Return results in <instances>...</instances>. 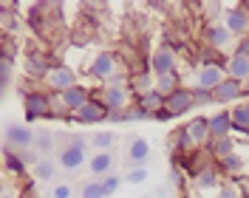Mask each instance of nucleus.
Segmentation results:
<instances>
[{
    "label": "nucleus",
    "instance_id": "nucleus-24",
    "mask_svg": "<svg viewBox=\"0 0 249 198\" xmlns=\"http://www.w3.org/2000/svg\"><path fill=\"white\" fill-rule=\"evenodd\" d=\"M235 147H238V144H235L232 136H227V139H210V144H207V150L213 153V159H215V162H221L224 156H232Z\"/></svg>",
    "mask_w": 249,
    "mask_h": 198
},
{
    "label": "nucleus",
    "instance_id": "nucleus-45",
    "mask_svg": "<svg viewBox=\"0 0 249 198\" xmlns=\"http://www.w3.org/2000/svg\"><path fill=\"white\" fill-rule=\"evenodd\" d=\"M244 99H249V79L244 82Z\"/></svg>",
    "mask_w": 249,
    "mask_h": 198
},
{
    "label": "nucleus",
    "instance_id": "nucleus-25",
    "mask_svg": "<svg viewBox=\"0 0 249 198\" xmlns=\"http://www.w3.org/2000/svg\"><path fill=\"white\" fill-rule=\"evenodd\" d=\"M136 102H139L150 116H156L159 110H164V96L156 91V88H153V91H147V93H142V96H136Z\"/></svg>",
    "mask_w": 249,
    "mask_h": 198
},
{
    "label": "nucleus",
    "instance_id": "nucleus-30",
    "mask_svg": "<svg viewBox=\"0 0 249 198\" xmlns=\"http://www.w3.org/2000/svg\"><path fill=\"white\" fill-rule=\"evenodd\" d=\"M218 170H221V173H227V176H238V173L244 170V159H241L238 153H232V156H224V159L218 162Z\"/></svg>",
    "mask_w": 249,
    "mask_h": 198
},
{
    "label": "nucleus",
    "instance_id": "nucleus-40",
    "mask_svg": "<svg viewBox=\"0 0 249 198\" xmlns=\"http://www.w3.org/2000/svg\"><path fill=\"white\" fill-rule=\"evenodd\" d=\"M201 105H215L213 91H196V108H201Z\"/></svg>",
    "mask_w": 249,
    "mask_h": 198
},
{
    "label": "nucleus",
    "instance_id": "nucleus-42",
    "mask_svg": "<svg viewBox=\"0 0 249 198\" xmlns=\"http://www.w3.org/2000/svg\"><path fill=\"white\" fill-rule=\"evenodd\" d=\"M170 184H176V187H181V184H184V173H181V167H173L170 170Z\"/></svg>",
    "mask_w": 249,
    "mask_h": 198
},
{
    "label": "nucleus",
    "instance_id": "nucleus-27",
    "mask_svg": "<svg viewBox=\"0 0 249 198\" xmlns=\"http://www.w3.org/2000/svg\"><path fill=\"white\" fill-rule=\"evenodd\" d=\"M3 162H6V170H9V173H15V176H23L26 167H29V164L23 162V156H20L17 150H9V147L3 150Z\"/></svg>",
    "mask_w": 249,
    "mask_h": 198
},
{
    "label": "nucleus",
    "instance_id": "nucleus-4",
    "mask_svg": "<svg viewBox=\"0 0 249 198\" xmlns=\"http://www.w3.org/2000/svg\"><path fill=\"white\" fill-rule=\"evenodd\" d=\"M85 74L105 85L113 74H119V60H116V54H113V51H99V54L93 57V62L85 68Z\"/></svg>",
    "mask_w": 249,
    "mask_h": 198
},
{
    "label": "nucleus",
    "instance_id": "nucleus-2",
    "mask_svg": "<svg viewBox=\"0 0 249 198\" xmlns=\"http://www.w3.org/2000/svg\"><path fill=\"white\" fill-rule=\"evenodd\" d=\"M23 113H26V125L51 119V93H46L43 88L23 93Z\"/></svg>",
    "mask_w": 249,
    "mask_h": 198
},
{
    "label": "nucleus",
    "instance_id": "nucleus-23",
    "mask_svg": "<svg viewBox=\"0 0 249 198\" xmlns=\"http://www.w3.org/2000/svg\"><path fill=\"white\" fill-rule=\"evenodd\" d=\"M230 113H232V130L249 136V102H238V105H232L230 108Z\"/></svg>",
    "mask_w": 249,
    "mask_h": 198
},
{
    "label": "nucleus",
    "instance_id": "nucleus-36",
    "mask_svg": "<svg viewBox=\"0 0 249 198\" xmlns=\"http://www.w3.org/2000/svg\"><path fill=\"white\" fill-rule=\"evenodd\" d=\"M79 196L82 198H105V193H102V181H99V179H96V181H85Z\"/></svg>",
    "mask_w": 249,
    "mask_h": 198
},
{
    "label": "nucleus",
    "instance_id": "nucleus-22",
    "mask_svg": "<svg viewBox=\"0 0 249 198\" xmlns=\"http://www.w3.org/2000/svg\"><path fill=\"white\" fill-rule=\"evenodd\" d=\"M156 88V76L150 68H144V71H139L136 76H130V93L133 96H142V93H147V91H153Z\"/></svg>",
    "mask_w": 249,
    "mask_h": 198
},
{
    "label": "nucleus",
    "instance_id": "nucleus-17",
    "mask_svg": "<svg viewBox=\"0 0 249 198\" xmlns=\"http://www.w3.org/2000/svg\"><path fill=\"white\" fill-rule=\"evenodd\" d=\"M147 159H150V142L144 136H136L127 142V162L130 167H147Z\"/></svg>",
    "mask_w": 249,
    "mask_h": 198
},
{
    "label": "nucleus",
    "instance_id": "nucleus-43",
    "mask_svg": "<svg viewBox=\"0 0 249 198\" xmlns=\"http://www.w3.org/2000/svg\"><path fill=\"white\" fill-rule=\"evenodd\" d=\"M153 119H156V122H170V119H173V113L167 110V108H164V110H159V113H156Z\"/></svg>",
    "mask_w": 249,
    "mask_h": 198
},
{
    "label": "nucleus",
    "instance_id": "nucleus-35",
    "mask_svg": "<svg viewBox=\"0 0 249 198\" xmlns=\"http://www.w3.org/2000/svg\"><path fill=\"white\" fill-rule=\"evenodd\" d=\"M147 179H150V170L147 167H130L124 173V181L127 184H144Z\"/></svg>",
    "mask_w": 249,
    "mask_h": 198
},
{
    "label": "nucleus",
    "instance_id": "nucleus-8",
    "mask_svg": "<svg viewBox=\"0 0 249 198\" xmlns=\"http://www.w3.org/2000/svg\"><path fill=\"white\" fill-rule=\"evenodd\" d=\"M147 68L153 71V76L176 74V68H178V54H176L167 43H161V46L153 51V57H150V62H147Z\"/></svg>",
    "mask_w": 249,
    "mask_h": 198
},
{
    "label": "nucleus",
    "instance_id": "nucleus-47",
    "mask_svg": "<svg viewBox=\"0 0 249 198\" xmlns=\"http://www.w3.org/2000/svg\"><path fill=\"white\" fill-rule=\"evenodd\" d=\"M3 198H17L15 193H9V190H6V193H3Z\"/></svg>",
    "mask_w": 249,
    "mask_h": 198
},
{
    "label": "nucleus",
    "instance_id": "nucleus-19",
    "mask_svg": "<svg viewBox=\"0 0 249 198\" xmlns=\"http://www.w3.org/2000/svg\"><path fill=\"white\" fill-rule=\"evenodd\" d=\"M187 130H190V139H193V144L201 150L210 144V116H196L193 122H187Z\"/></svg>",
    "mask_w": 249,
    "mask_h": 198
},
{
    "label": "nucleus",
    "instance_id": "nucleus-41",
    "mask_svg": "<svg viewBox=\"0 0 249 198\" xmlns=\"http://www.w3.org/2000/svg\"><path fill=\"white\" fill-rule=\"evenodd\" d=\"M71 196H74L71 184H57V187L51 190V198H71Z\"/></svg>",
    "mask_w": 249,
    "mask_h": 198
},
{
    "label": "nucleus",
    "instance_id": "nucleus-34",
    "mask_svg": "<svg viewBox=\"0 0 249 198\" xmlns=\"http://www.w3.org/2000/svg\"><path fill=\"white\" fill-rule=\"evenodd\" d=\"M34 144H37L40 153H51L54 150V133L51 130H37V142Z\"/></svg>",
    "mask_w": 249,
    "mask_h": 198
},
{
    "label": "nucleus",
    "instance_id": "nucleus-10",
    "mask_svg": "<svg viewBox=\"0 0 249 198\" xmlns=\"http://www.w3.org/2000/svg\"><path fill=\"white\" fill-rule=\"evenodd\" d=\"M224 79H227V68H221V65H198V71L193 76V91H215Z\"/></svg>",
    "mask_w": 249,
    "mask_h": 198
},
{
    "label": "nucleus",
    "instance_id": "nucleus-48",
    "mask_svg": "<svg viewBox=\"0 0 249 198\" xmlns=\"http://www.w3.org/2000/svg\"><path fill=\"white\" fill-rule=\"evenodd\" d=\"M144 198H147V196H144Z\"/></svg>",
    "mask_w": 249,
    "mask_h": 198
},
{
    "label": "nucleus",
    "instance_id": "nucleus-32",
    "mask_svg": "<svg viewBox=\"0 0 249 198\" xmlns=\"http://www.w3.org/2000/svg\"><path fill=\"white\" fill-rule=\"evenodd\" d=\"M176 147L178 153H190L196 144H193V139H190V130H187V125H181L178 130H176Z\"/></svg>",
    "mask_w": 249,
    "mask_h": 198
},
{
    "label": "nucleus",
    "instance_id": "nucleus-7",
    "mask_svg": "<svg viewBox=\"0 0 249 198\" xmlns=\"http://www.w3.org/2000/svg\"><path fill=\"white\" fill-rule=\"evenodd\" d=\"M227 57H230V62H227V76L247 82L249 79V37L247 40H238L235 51L227 54Z\"/></svg>",
    "mask_w": 249,
    "mask_h": 198
},
{
    "label": "nucleus",
    "instance_id": "nucleus-1",
    "mask_svg": "<svg viewBox=\"0 0 249 198\" xmlns=\"http://www.w3.org/2000/svg\"><path fill=\"white\" fill-rule=\"evenodd\" d=\"M201 43L207 48H213L218 54H232L235 46H238V40H235V34L224 23H210V26H204L201 31Z\"/></svg>",
    "mask_w": 249,
    "mask_h": 198
},
{
    "label": "nucleus",
    "instance_id": "nucleus-12",
    "mask_svg": "<svg viewBox=\"0 0 249 198\" xmlns=\"http://www.w3.org/2000/svg\"><path fill=\"white\" fill-rule=\"evenodd\" d=\"M164 108L173 113V119H178V116H184V113H190L193 108H196V91L193 88H178L176 93H170L167 99H164Z\"/></svg>",
    "mask_w": 249,
    "mask_h": 198
},
{
    "label": "nucleus",
    "instance_id": "nucleus-26",
    "mask_svg": "<svg viewBox=\"0 0 249 198\" xmlns=\"http://www.w3.org/2000/svg\"><path fill=\"white\" fill-rule=\"evenodd\" d=\"M119 139L113 130H99V133H93L91 136V144L96 147V153H113V144H116Z\"/></svg>",
    "mask_w": 249,
    "mask_h": 198
},
{
    "label": "nucleus",
    "instance_id": "nucleus-9",
    "mask_svg": "<svg viewBox=\"0 0 249 198\" xmlns=\"http://www.w3.org/2000/svg\"><path fill=\"white\" fill-rule=\"evenodd\" d=\"M3 142H6L9 150H29V147H34V142H37V133L31 130L29 125H6Z\"/></svg>",
    "mask_w": 249,
    "mask_h": 198
},
{
    "label": "nucleus",
    "instance_id": "nucleus-11",
    "mask_svg": "<svg viewBox=\"0 0 249 198\" xmlns=\"http://www.w3.org/2000/svg\"><path fill=\"white\" fill-rule=\"evenodd\" d=\"M108 108H105V102L99 99V96H93L88 105L82 108V110H77L68 122H77V125H102V122H108Z\"/></svg>",
    "mask_w": 249,
    "mask_h": 198
},
{
    "label": "nucleus",
    "instance_id": "nucleus-13",
    "mask_svg": "<svg viewBox=\"0 0 249 198\" xmlns=\"http://www.w3.org/2000/svg\"><path fill=\"white\" fill-rule=\"evenodd\" d=\"M213 96H215V105H238L244 99V82L227 76L215 91H213Z\"/></svg>",
    "mask_w": 249,
    "mask_h": 198
},
{
    "label": "nucleus",
    "instance_id": "nucleus-28",
    "mask_svg": "<svg viewBox=\"0 0 249 198\" xmlns=\"http://www.w3.org/2000/svg\"><path fill=\"white\" fill-rule=\"evenodd\" d=\"M60 164L57 162H51V159H40L37 164H34V176L40 179V181H51V179H57V173H60Z\"/></svg>",
    "mask_w": 249,
    "mask_h": 198
},
{
    "label": "nucleus",
    "instance_id": "nucleus-21",
    "mask_svg": "<svg viewBox=\"0 0 249 198\" xmlns=\"http://www.w3.org/2000/svg\"><path fill=\"white\" fill-rule=\"evenodd\" d=\"M210 136L213 139H227L232 136V113L224 108L215 116H210Z\"/></svg>",
    "mask_w": 249,
    "mask_h": 198
},
{
    "label": "nucleus",
    "instance_id": "nucleus-44",
    "mask_svg": "<svg viewBox=\"0 0 249 198\" xmlns=\"http://www.w3.org/2000/svg\"><path fill=\"white\" fill-rule=\"evenodd\" d=\"M108 122H124V110H110Z\"/></svg>",
    "mask_w": 249,
    "mask_h": 198
},
{
    "label": "nucleus",
    "instance_id": "nucleus-5",
    "mask_svg": "<svg viewBox=\"0 0 249 198\" xmlns=\"http://www.w3.org/2000/svg\"><path fill=\"white\" fill-rule=\"evenodd\" d=\"M46 85L51 93H65L68 88H74L79 85L77 82V71L74 68H68L65 62H51V71L46 76Z\"/></svg>",
    "mask_w": 249,
    "mask_h": 198
},
{
    "label": "nucleus",
    "instance_id": "nucleus-33",
    "mask_svg": "<svg viewBox=\"0 0 249 198\" xmlns=\"http://www.w3.org/2000/svg\"><path fill=\"white\" fill-rule=\"evenodd\" d=\"M144 119H153V116H150L139 102H133V105L124 110V122H144Z\"/></svg>",
    "mask_w": 249,
    "mask_h": 198
},
{
    "label": "nucleus",
    "instance_id": "nucleus-29",
    "mask_svg": "<svg viewBox=\"0 0 249 198\" xmlns=\"http://www.w3.org/2000/svg\"><path fill=\"white\" fill-rule=\"evenodd\" d=\"M181 88V82H178V74H167V76H156V91L161 93L164 99L170 96V93H176Z\"/></svg>",
    "mask_w": 249,
    "mask_h": 198
},
{
    "label": "nucleus",
    "instance_id": "nucleus-6",
    "mask_svg": "<svg viewBox=\"0 0 249 198\" xmlns=\"http://www.w3.org/2000/svg\"><path fill=\"white\" fill-rule=\"evenodd\" d=\"M224 26L235 34V40H247L249 37V3L227 6V12H224Z\"/></svg>",
    "mask_w": 249,
    "mask_h": 198
},
{
    "label": "nucleus",
    "instance_id": "nucleus-18",
    "mask_svg": "<svg viewBox=\"0 0 249 198\" xmlns=\"http://www.w3.org/2000/svg\"><path fill=\"white\" fill-rule=\"evenodd\" d=\"M88 170L96 179H108L116 170V156L113 153H93L91 159H88Z\"/></svg>",
    "mask_w": 249,
    "mask_h": 198
},
{
    "label": "nucleus",
    "instance_id": "nucleus-31",
    "mask_svg": "<svg viewBox=\"0 0 249 198\" xmlns=\"http://www.w3.org/2000/svg\"><path fill=\"white\" fill-rule=\"evenodd\" d=\"M12 79H15V60L0 57V85H3V91L12 88Z\"/></svg>",
    "mask_w": 249,
    "mask_h": 198
},
{
    "label": "nucleus",
    "instance_id": "nucleus-46",
    "mask_svg": "<svg viewBox=\"0 0 249 198\" xmlns=\"http://www.w3.org/2000/svg\"><path fill=\"white\" fill-rule=\"evenodd\" d=\"M184 198H204V196H201V193H187Z\"/></svg>",
    "mask_w": 249,
    "mask_h": 198
},
{
    "label": "nucleus",
    "instance_id": "nucleus-14",
    "mask_svg": "<svg viewBox=\"0 0 249 198\" xmlns=\"http://www.w3.org/2000/svg\"><path fill=\"white\" fill-rule=\"evenodd\" d=\"M108 110H127V108L136 102V96H130V88H102L99 96Z\"/></svg>",
    "mask_w": 249,
    "mask_h": 198
},
{
    "label": "nucleus",
    "instance_id": "nucleus-38",
    "mask_svg": "<svg viewBox=\"0 0 249 198\" xmlns=\"http://www.w3.org/2000/svg\"><path fill=\"white\" fill-rule=\"evenodd\" d=\"M105 88H130V76L124 74V71H119V74H113L105 82Z\"/></svg>",
    "mask_w": 249,
    "mask_h": 198
},
{
    "label": "nucleus",
    "instance_id": "nucleus-16",
    "mask_svg": "<svg viewBox=\"0 0 249 198\" xmlns=\"http://www.w3.org/2000/svg\"><path fill=\"white\" fill-rule=\"evenodd\" d=\"M60 96H62V102H65V108H68L71 116H74L77 110H82V108L93 99L91 88H85V85H74V88H68L65 93H60Z\"/></svg>",
    "mask_w": 249,
    "mask_h": 198
},
{
    "label": "nucleus",
    "instance_id": "nucleus-15",
    "mask_svg": "<svg viewBox=\"0 0 249 198\" xmlns=\"http://www.w3.org/2000/svg\"><path fill=\"white\" fill-rule=\"evenodd\" d=\"M48 71H51L48 57H43L40 51H29V54H26V60H23V74L29 76V79H43V82H46Z\"/></svg>",
    "mask_w": 249,
    "mask_h": 198
},
{
    "label": "nucleus",
    "instance_id": "nucleus-20",
    "mask_svg": "<svg viewBox=\"0 0 249 198\" xmlns=\"http://www.w3.org/2000/svg\"><path fill=\"white\" fill-rule=\"evenodd\" d=\"M193 187H196V193L218 190V187H221V170L213 167V164H207V167H204L198 176H193Z\"/></svg>",
    "mask_w": 249,
    "mask_h": 198
},
{
    "label": "nucleus",
    "instance_id": "nucleus-39",
    "mask_svg": "<svg viewBox=\"0 0 249 198\" xmlns=\"http://www.w3.org/2000/svg\"><path fill=\"white\" fill-rule=\"evenodd\" d=\"M215 198H238V187H235L232 181H224L221 187H218V196Z\"/></svg>",
    "mask_w": 249,
    "mask_h": 198
},
{
    "label": "nucleus",
    "instance_id": "nucleus-37",
    "mask_svg": "<svg viewBox=\"0 0 249 198\" xmlns=\"http://www.w3.org/2000/svg\"><path fill=\"white\" fill-rule=\"evenodd\" d=\"M99 181H102V193H105V198H110L113 193H116V190H119V184H122L124 179L113 173V176H108V179H99Z\"/></svg>",
    "mask_w": 249,
    "mask_h": 198
},
{
    "label": "nucleus",
    "instance_id": "nucleus-3",
    "mask_svg": "<svg viewBox=\"0 0 249 198\" xmlns=\"http://www.w3.org/2000/svg\"><path fill=\"white\" fill-rule=\"evenodd\" d=\"M88 162V150H85V136H74L71 142H65V147H60L57 164L65 173H77L82 164Z\"/></svg>",
    "mask_w": 249,
    "mask_h": 198
}]
</instances>
